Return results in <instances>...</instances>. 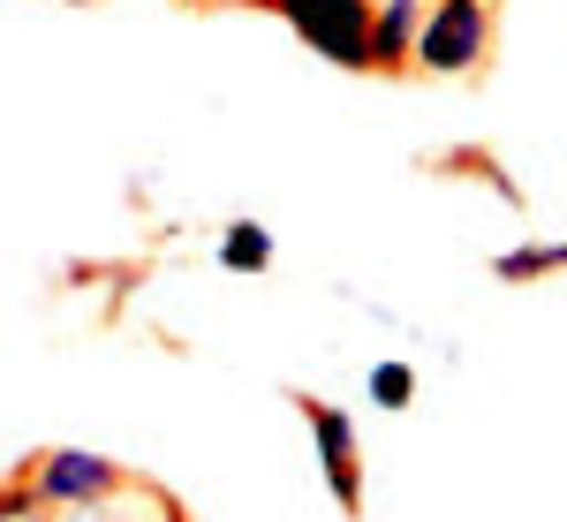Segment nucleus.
Listing matches in <instances>:
<instances>
[{
	"label": "nucleus",
	"mask_w": 567,
	"mask_h": 522,
	"mask_svg": "<svg viewBox=\"0 0 567 522\" xmlns=\"http://www.w3.org/2000/svg\"><path fill=\"white\" fill-rule=\"evenodd\" d=\"M492 39H499L492 0H424L409 69H424V76H477L492 61Z\"/></svg>",
	"instance_id": "obj_1"
},
{
	"label": "nucleus",
	"mask_w": 567,
	"mask_h": 522,
	"mask_svg": "<svg viewBox=\"0 0 567 522\" xmlns=\"http://www.w3.org/2000/svg\"><path fill=\"white\" fill-rule=\"evenodd\" d=\"M296 39L318 53V61H333V69H349V76H371V0H265Z\"/></svg>",
	"instance_id": "obj_2"
},
{
	"label": "nucleus",
	"mask_w": 567,
	"mask_h": 522,
	"mask_svg": "<svg viewBox=\"0 0 567 522\" xmlns=\"http://www.w3.org/2000/svg\"><path fill=\"white\" fill-rule=\"evenodd\" d=\"M31 492H39V508H99V500H122L130 492V470L114 462V454H91V447H45L31 454Z\"/></svg>",
	"instance_id": "obj_3"
},
{
	"label": "nucleus",
	"mask_w": 567,
	"mask_h": 522,
	"mask_svg": "<svg viewBox=\"0 0 567 522\" xmlns=\"http://www.w3.org/2000/svg\"><path fill=\"white\" fill-rule=\"evenodd\" d=\"M310 424V447H318V470H326V492L341 515H363V439H355V417L341 401H318V393H296Z\"/></svg>",
	"instance_id": "obj_4"
},
{
	"label": "nucleus",
	"mask_w": 567,
	"mask_h": 522,
	"mask_svg": "<svg viewBox=\"0 0 567 522\" xmlns=\"http://www.w3.org/2000/svg\"><path fill=\"white\" fill-rule=\"evenodd\" d=\"M424 23V0H371V76H401L409 69V45Z\"/></svg>",
	"instance_id": "obj_5"
},
{
	"label": "nucleus",
	"mask_w": 567,
	"mask_h": 522,
	"mask_svg": "<svg viewBox=\"0 0 567 522\" xmlns=\"http://www.w3.org/2000/svg\"><path fill=\"white\" fill-rule=\"evenodd\" d=\"M553 273H567V243H515V250L492 258V280H507V288L553 280Z\"/></svg>",
	"instance_id": "obj_6"
},
{
	"label": "nucleus",
	"mask_w": 567,
	"mask_h": 522,
	"mask_svg": "<svg viewBox=\"0 0 567 522\" xmlns=\"http://www.w3.org/2000/svg\"><path fill=\"white\" fill-rule=\"evenodd\" d=\"M219 265H227V273H272V227H265V219H227Z\"/></svg>",
	"instance_id": "obj_7"
},
{
	"label": "nucleus",
	"mask_w": 567,
	"mask_h": 522,
	"mask_svg": "<svg viewBox=\"0 0 567 522\" xmlns=\"http://www.w3.org/2000/svg\"><path fill=\"white\" fill-rule=\"evenodd\" d=\"M363 393H371V409H409V401H416V364L379 356V364L363 371Z\"/></svg>",
	"instance_id": "obj_8"
},
{
	"label": "nucleus",
	"mask_w": 567,
	"mask_h": 522,
	"mask_svg": "<svg viewBox=\"0 0 567 522\" xmlns=\"http://www.w3.org/2000/svg\"><path fill=\"white\" fill-rule=\"evenodd\" d=\"M39 492H31V478H8L0 484V522H39Z\"/></svg>",
	"instance_id": "obj_9"
},
{
	"label": "nucleus",
	"mask_w": 567,
	"mask_h": 522,
	"mask_svg": "<svg viewBox=\"0 0 567 522\" xmlns=\"http://www.w3.org/2000/svg\"><path fill=\"white\" fill-rule=\"evenodd\" d=\"M130 492H136V484H130ZM130 492H122V500H99V508H53V522H122Z\"/></svg>",
	"instance_id": "obj_10"
},
{
	"label": "nucleus",
	"mask_w": 567,
	"mask_h": 522,
	"mask_svg": "<svg viewBox=\"0 0 567 522\" xmlns=\"http://www.w3.org/2000/svg\"><path fill=\"white\" fill-rule=\"evenodd\" d=\"M182 8H205V0H182Z\"/></svg>",
	"instance_id": "obj_11"
}]
</instances>
